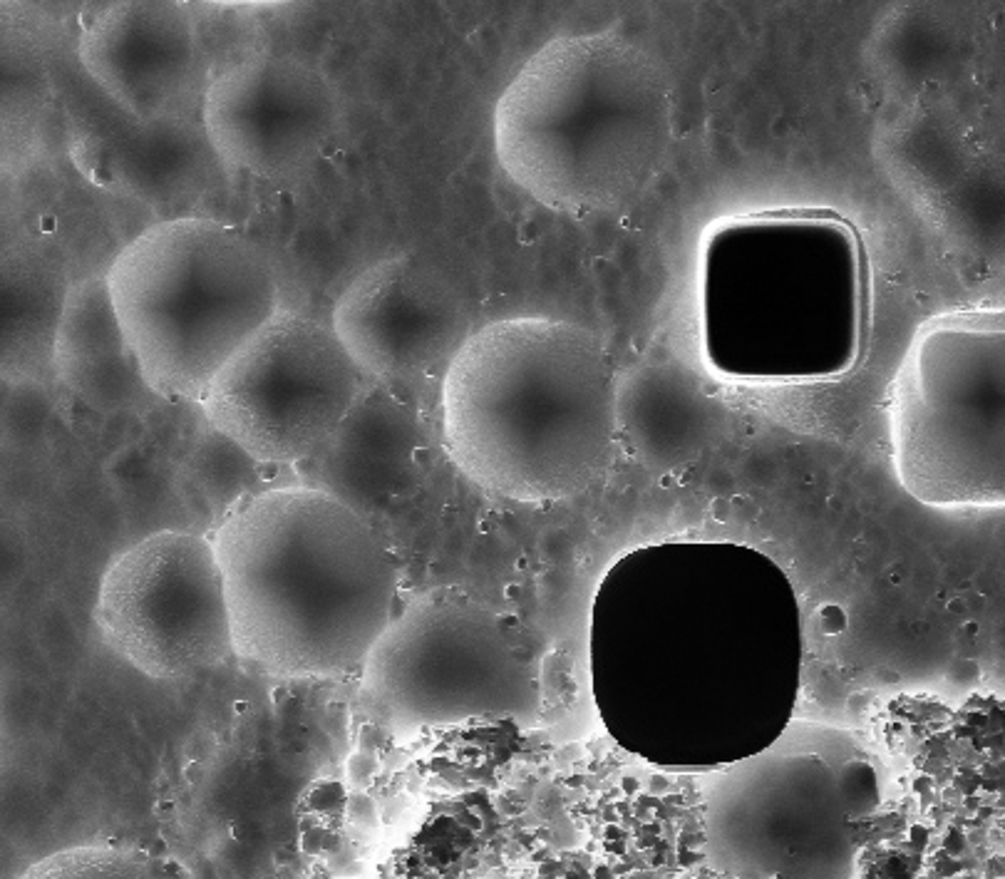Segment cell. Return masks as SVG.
Returning a JSON list of instances; mask_svg holds the SVG:
<instances>
[{
    "label": "cell",
    "mask_w": 1005,
    "mask_h": 879,
    "mask_svg": "<svg viewBox=\"0 0 1005 879\" xmlns=\"http://www.w3.org/2000/svg\"><path fill=\"white\" fill-rule=\"evenodd\" d=\"M450 460L487 495L551 505L589 490L616 442V366L589 328L504 318L472 331L440 388Z\"/></svg>",
    "instance_id": "3"
},
{
    "label": "cell",
    "mask_w": 1005,
    "mask_h": 879,
    "mask_svg": "<svg viewBox=\"0 0 1005 879\" xmlns=\"http://www.w3.org/2000/svg\"><path fill=\"white\" fill-rule=\"evenodd\" d=\"M331 328L365 380L395 393L442 388L472 336L460 293L410 254L365 266L335 301Z\"/></svg>",
    "instance_id": "12"
},
{
    "label": "cell",
    "mask_w": 1005,
    "mask_h": 879,
    "mask_svg": "<svg viewBox=\"0 0 1005 879\" xmlns=\"http://www.w3.org/2000/svg\"><path fill=\"white\" fill-rule=\"evenodd\" d=\"M591 659L603 721L626 748L723 770L770 748L795 706L790 584L728 544L643 549L606 577Z\"/></svg>",
    "instance_id": "1"
},
{
    "label": "cell",
    "mask_w": 1005,
    "mask_h": 879,
    "mask_svg": "<svg viewBox=\"0 0 1005 879\" xmlns=\"http://www.w3.org/2000/svg\"><path fill=\"white\" fill-rule=\"evenodd\" d=\"M757 755L723 768L710 788V865L737 877L854 879L847 778L809 755Z\"/></svg>",
    "instance_id": "9"
},
{
    "label": "cell",
    "mask_w": 1005,
    "mask_h": 879,
    "mask_svg": "<svg viewBox=\"0 0 1005 879\" xmlns=\"http://www.w3.org/2000/svg\"><path fill=\"white\" fill-rule=\"evenodd\" d=\"M95 621L105 644L154 681L194 676L236 654L214 539L192 532H154L117 557Z\"/></svg>",
    "instance_id": "10"
},
{
    "label": "cell",
    "mask_w": 1005,
    "mask_h": 879,
    "mask_svg": "<svg viewBox=\"0 0 1005 879\" xmlns=\"http://www.w3.org/2000/svg\"><path fill=\"white\" fill-rule=\"evenodd\" d=\"M105 276L127 341L162 400H201L219 370L281 308L268 256L216 219L149 226Z\"/></svg>",
    "instance_id": "5"
},
{
    "label": "cell",
    "mask_w": 1005,
    "mask_h": 879,
    "mask_svg": "<svg viewBox=\"0 0 1005 879\" xmlns=\"http://www.w3.org/2000/svg\"><path fill=\"white\" fill-rule=\"evenodd\" d=\"M53 373L80 403L105 415L147 413L162 400L127 341L107 276L100 274L85 276L67 289Z\"/></svg>",
    "instance_id": "15"
},
{
    "label": "cell",
    "mask_w": 1005,
    "mask_h": 879,
    "mask_svg": "<svg viewBox=\"0 0 1005 879\" xmlns=\"http://www.w3.org/2000/svg\"><path fill=\"white\" fill-rule=\"evenodd\" d=\"M368 380L326 323L278 308L219 370L201 408L261 465H306L335 438Z\"/></svg>",
    "instance_id": "8"
},
{
    "label": "cell",
    "mask_w": 1005,
    "mask_h": 879,
    "mask_svg": "<svg viewBox=\"0 0 1005 879\" xmlns=\"http://www.w3.org/2000/svg\"><path fill=\"white\" fill-rule=\"evenodd\" d=\"M360 676L395 733L487 716L524 721L536 706L532 673L497 616L452 589L427 591L393 616Z\"/></svg>",
    "instance_id": "7"
},
{
    "label": "cell",
    "mask_w": 1005,
    "mask_h": 879,
    "mask_svg": "<svg viewBox=\"0 0 1005 879\" xmlns=\"http://www.w3.org/2000/svg\"><path fill=\"white\" fill-rule=\"evenodd\" d=\"M63 271L35 251H10L3 264V373L33 383L53 373L55 338L63 318Z\"/></svg>",
    "instance_id": "16"
},
{
    "label": "cell",
    "mask_w": 1005,
    "mask_h": 879,
    "mask_svg": "<svg viewBox=\"0 0 1005 879\" xmlns=\"http://www.w3.org/2000/svg\"><path fill=\"white\" fill-rule=\"evenodd\" d=\"M896 475L941 510L1005 507V308H953L916 331L889 393Z\"/></svg>",
    "instance_id": "6"
},
{
    "label": "cell",
    "mask_w": 1005,
    "mask_h": 879,
    "mask_svg": "<svg viewBox=\"0 0 1005 879\" xmlns=\"http://www.w3.org/2000/svg\"><path fill=\"white\" fill-rule=\"evenodd\" d=\"M92 80L142 122L172 117L192 92L201 63L197 25L179 3H115L80 35Z\"/></svg>",
    "instance_id": "13"
},
{
    "label": "cell",
    "mask_w": 1005,
    "mask_h": 879,
    "mask_svg": "<svg viewBox=\"0 0 1005 879\" xmlns=\"http://www.w3.org/2000/svg\"><path fill=\"white\" fill-rule=\"evenodd\" d=\"M20 879H174L154 857L120 847H72L30 867Z\"/></svg>",
    "instance_id": "17"
},
{
    "label": "cell",
    "mask_w": 1005,
    "mask_h": 879,
    "mask_svg": "<svg viewBox=\"0 0 1005 879\" xmlns=\"http://www.w3.org/2000/svg\"><path fill=\"white\" fill-rule=\"evenodd\" d=\"M209 145L236 172L288 182L321 159L343 122L333 80L298 55L256 53L206 82Z\"/></svg>",
    "instance_id": "11"
},
{
    "label": "cell",
    "mask_w": 1005,
    "mask_h": 879,
    "mask_svg": "<svg viewBox=\"0 0 1005 879\" xmlns=\"http://www.w3.org/2000/svg\"><path fill=\"white\" fill-rule=\"evenodd\" d=\"M673 137V87L653 55L616 33L554 38L494 107V152L541 207H621L661 172Z\"/></svg>",
    "instance_id": "4"
},
{
    "label": "cell",
    "mask_w": 1005,
    "mask_h": 879,
    "mask_svg": "<svg viewBox=\"0 0 1005 879\" xmlns=\"http://www.w3.org/2000/svg\"><path fill=\"white\" fill-rule=\"evenodd\" d=\"M422 445V420L400 393L368 385L335 438L308 465L311 487L370 519L405 482Z\"/></svg>",
    "instance_id": "14"
},
{
    "label": "cell",
    "mask_w": 1005,
    "mask_h": 879,
    "mask_svg": "<svg viewBox=\"0 0 1005 879\" xmlns=\"http://www.w3.org/2000/svg\"><path fill=\"white\" fill-rule=\"evenodd\" d=\"M234 649L276 678L360 671L393 621L398 569L370 519L311 485L231 507L214 534Z\"/></svg>",
    "instance_id": "2"
}]
</instances>
